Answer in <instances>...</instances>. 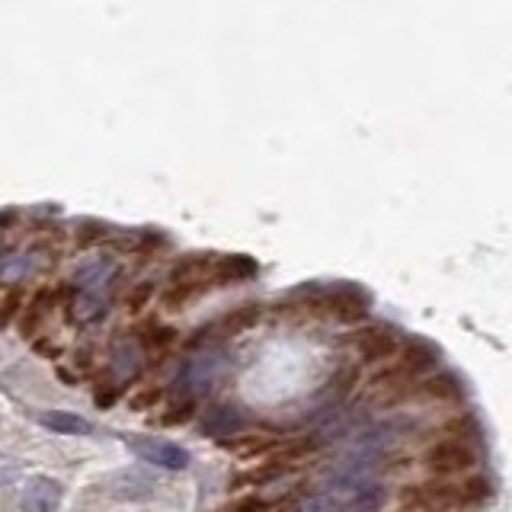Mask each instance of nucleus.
<instances>
[{
    "mask_svg": "<svg viewBox=\"0 0 512 512\" xmlns=\"http://www.w3.org/2000/svg\"><path fill=\"white\" fill-rule=\"evenodd\" d=\"M484 448H480V423L474 416H452L426 442L420 464L436 480H458L480 468Z\"/></svg>",
    "mask_w": 512,
    "mask_h": 512,
    "instance_id": "1",
    "label": "nucleus"
},
{
    "mask_svg": "<svg viewBox=\"0 0 512 512\" xmlns=\"http://www.w3.org/2000/svg\"><path fill=\"white\" fill-rule=\"evenodd\" d=\"M442 352L426 340H404L400 352L384 362L372 375V400L384 407L394 404H413V394L420 388V381L439 372Z\"/></svg>",
    "mask_w": 512,
    "mask_h": 512,
    "instance_id": "2",
    "label": "nucleus"
},
{
    "mask_svg": "<svg viewBox=\"0 0 512 512\" xmlns=\"http://www.w3.org/2000/svg\"><path fill=\"white\" fill-rule=\"evenodd\" d=\"M301 314L317 317V320H333V324H362L372 314V298L365 288L340 282V285H320V288H304L298 295Z\"/></svg>",
    "mask_w": 512,
    "mask_h": 512,
    "instance_id": "3",
    "label": "nucleus"
},
{
    "mask_svg": "<svg viewBox=\"0 0 512 512\" xmlns=\"http://www.w3.org/2000/svg\"><path fill=\"white\" fill-rule=\"evenodd\" d=\"M263 317V304L256 301H247V304H237V308L224 311L221 317L208 320L205 327L196 330V336L189 340V346H202V343H218V340H231L237 333H247L260 324Z\"/></svg>",
    "mask_w": 512,
    "mask_h": 512,
    "instance_id": "4",
    "label": "nucleus"
},
{
    "mask_svg": "<svg viewBox=\"0 0 512 512\" xmlns=\"http://www.w3.org/2000/svg\"><path fill=\"white\" fill-rule=\"evenodd\" d=\"M400 346H404V333H400L394 324H384V320H375V324H365L352 333V349L362 362H391Z\"/></svg>",
    "mask_w": 512,
    "mask_h": 512,
    "instance_id": "5",
    "label": "nucleus"
},
{
    "mask_svg": "<svg viewBox=\"0 0 512 512\" xmlns=\"http://www.w3.org/2000/svg\"><path fill=\"white\" fill-rule=\"evenodd\" d=\"M128 448L141 458V461H151L157 468L164 471H183L189 468V452L180 445H173L167 439H157V436H141V439H128Z\"/></svg>",
    "mask_w": 512,
    "mask_h": 512,
    "instance_id": "6",
    "label": "nucleus"
},
{
    "mask_svg": "<svg viewBox=\"0 0 512 512\" xmlns=\"http://www.w3.org/2000/svg\"><path fill=\"white\" fill-rule=\"evenodd\" d=\"M144 349L138 343V336H119L116 343L109 349V372H112V381L116 384H125V381H135L141 372H144Z\"/></svg>",
    "mask_w": 512,
    "mask_h": 512,
    "instance_id": "7",
    "label": "nucleus"
},
{
    "mask_svg": "<svg viewBox=\"0 0 512 512\" xmlns=\"http://www.w3.org/2000/svg\"><path fill=\"white\" fill-rule=\"evenodd\" d=\"M455 400H464V381L455 372H445V368L423 378L413 394V404H455Z\"/></svg>",
    "mask_w": 512,
    "mask_h": 512,
    "instance_id": "8",
    "label": "nucleus"
},
{
    "mask_svg": "<svg viewBox=\"0 0 512 512\" xmlns=\"http://www.w3.org/2000/svg\"><path fill=\"white\" fill-rule=\"evenodd\" d=\"M64 500V490L55 477H29L20 493V512H58Z\"/></svg>",
    "mask_w": 512,
    "mask_h": 512,
    "instance_id": "9",
    "label": "nucleus"
},
{
    "mask_svg": "<svg viewBox=\"0 0 512 512\" xmlns=\"http://www.w3.org/2000/svg\"><path fill=\"white\" fill-rule=\"evenodd\" d=\"M116 276V260L112 256H90L74 272V292H103V285Z\"/></svg>",
    "mask_w": 512,
    "mask_h": 512,
    "instance_id": "10",
    "label": "nucleus"
},
{
    "mask_svg": "<svg viewBox=\"0 0 512 512\" xmlns=\"http://www.w3.org/2000/svg\"><path fill=\"white\" fill-rule=\"evenodd\" d=\"M244 426H247V420H244V413H240L237 407H212V410H205V416H202L205 436L228 439V436H237Z\"/></svg>",
    "mask_w": 512,
    "mask_h": 512,
    "instance_id": "11",
    "label": "nucleus"
},
{
    "mask_svg": "<svg viewBox=\"0 0 512 512\" xmlns=\"http://www.w3.org/2000/svg\"><path fill=\"white\" fill-rule=\"evenodd\" d=\"M106 314V295L103 292H74L68 301L71 324H93Z\"/></svg>",
    "mask_w": 512,
    "mask_h": 512,
    "instance_id": "12",
    "label": "nucleus"
},
{
    "mask_svg": "<svg viewBox=\"0 0 512 512\" xmlns=\"http://www.w3.org/2000/svg\"><path fill=\"white\" fill-rule=\"evenodd\" d=\"M138 343L144 349V356H167L170 346L176 343V330L167 327V324H157V320H148V324H141L138 330Z\"/></svg>",
    "mask_w": 512,
    "mask_h": 512,
    "instance_id": "13",
    "label": "nucleus"
},
{
    "mask_svg": "<svg viewBox=\"0 0 512 512\" xmlns=\"http://www.w3.org/2000/svg\"><path fill=\"white\" fill-rule=\"evenodd\" d=\"M260 266H256L250 256L244 253H224L218 256V285H237V282H247L253 279Z\"/></svg>",
    "mask_w": 512,
    "mask_h": 512,
    "instance_id": "14",
    "label": "nucleus"
},
{
    "mask_svg": "<svg viewBox=\"0 0 512 512\" xmlns=\"http://www.w3.org/2000/svg\"><path fill=\"white\" fill-rule=\"evenodd\" d=\"M55 304H58V288H39L36 298L29 301V311H26L23 324H20L26 340H32V336H36V330L42 327V320L52 314Z\"/></svg>",
    "mask_w": 512,
    "mask_h": 512,
    "instance_id": "15",
    "label": "nucleus"
},
{
    "mask_svg": "<svg viewBox=\"0 0 512 512\" xmlns=\"http://www.w3.org/2000/svg\"><path fill=\"white\" fill-rule=\"evenodd\" d=\"M39 423L45 429L58 432V436H84V432H90V423L84 420V416L77 413H64V410H48L39 416Z\"/></svg>",
    "mask_w": 512,
    "mask_h": 512,
    "instance_id": "16",
    "label": "nucleus"
},
{
    "mask_svg": "<svg viewBox=\"0 0 512 512\" xmlns=\"http://www.w3.org/2000/svg\"><path fill=\"white\" fill-rule=\"evenodd\" d=\"M112 480H116V484H125V490L116 493V500H148L154 493L151 477H144L141 471H119V474H112Z\"/></svg>",
    "mask_w": 512,
    "mask_h": 512,
    "instance_id": "17",
    "label": "nucleus"
},
{
    "mask_svg": "<svg viewBox=\"0 0 512 512\" xmlns=\"http://www.w3.org/2000/svg\"><path fill=\"white\" fill-rule=\"evenodd\" d=\"M192 416H196V397L192 394H183V397H176L167 404V410L157 416L160 426H183L189 423Z\"/></svg>",
    "mask_w": 512,
    "mask_h": 512,
    "instance_id": "18",
    "label": "nucleus"
},
{
    "mask_svg": "<svg viewBox=\"0 0 512 512\" xmlns=\"http://www.w3.org/2000/svg\"><path fill=\"white\" fill-rule=\"evenodd\" d=\"M160 400H164V391L160 388H144L132 394V410H154Z\"/></svg>",
    "mask_w": 512,
    "mask_h": 512,
    "instance_id": "19",
    "label": "nucleus"
},
{
    "mask_svg": "<svg viewBox=\"0 0 512 512\" xmlns=\"http://www.w3.org/2000/svg\"><path fill=\"white\" fill-rule=\"evenodd\" d=\"M93 400H96V407H103L109 410L112 404L119 400V384L116 381H109V384H96V391H93Z\"/></svg>",
    "mask_w": 512,
    "mask_h": 512,
    "instance_id": "20",
    "label": "nucleus"
},
{
    "mask_svg": "<svg viewBox=\"0 0 512 512\" xmlns=\"http://www.w3.org/2000/svg\"><path fill=\"white\" fill-rule=\"evenodd\" d=\"M151 298H154V285L151 282H138V288H132V292H128V301L125 304L132 311H141Z\"/></svg>",
    "mask_w": 512,
    "mask_h": 512,
    "instance_id": "21",
    "label": "nucleus"
},
{
    "mask_svg": "<svg viewBox=\"0 0 512 512\" xmlns=\"http://www.w3.org/2000/svg\"><path fill=\"white\" fill-rule=\"evenodd\" d=\"M16 308H20V288H10L7 298L0 301V327H7V324H10L13 314H16Z\"/></svg>",
    "mask_w": 512,
    "mask_h": 512,
    "instance_id": "22",
    "label": "nucleus"
},
{
    "mask_svg": "<svg viewBox=\"0 0 512 512\" xmlns=\"http://www.w3.org/2000/svg\"><path fill=\"white\" fill-rule=\"evenodd\" d=\"M32 349L39 352L45 359H61V346L58 343H48V340H32Z\"/></svg>",
    "mask_w": 512,
    "mask_h": 512,
    "instance_id": "23",
    "label": "nucleus"
}]
</instances>
